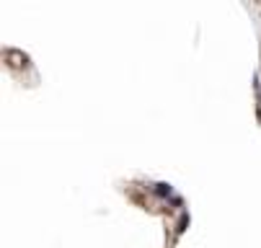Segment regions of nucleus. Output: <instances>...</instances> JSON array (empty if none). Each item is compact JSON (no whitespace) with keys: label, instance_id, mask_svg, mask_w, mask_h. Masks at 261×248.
I'll use <instances>...</instances> for the list:
<instances>
[{"label":"nucleus","instance_id":"1","mask_svg":"<svg viewBox=\"0 0 261 248\" xmlns=\"http://www.w3.org/2000/svg\"><path fill=\"white\" fill-rule=\"evenodd\" d=\"M155 191H158L161 196H166V194H171V186H168V184H158V189H155Z\"/></svg>","mask_w":261,"mask_h":248}]
</instances>
